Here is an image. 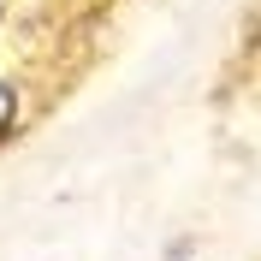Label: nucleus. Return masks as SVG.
Listing matches in <instances>:
<instances>
[{
    "mask_svg": "<svg viewBox=\"0 0 261 261\" xmlns=\"http://www.w3.org/2000/svg\"><path fill=\"white\" fill-rule=\"evenodd\" d=\"M12 119H18V95L0 83V130H12Z\"/></svg>",
    "mask_w": 261,
    "mask_h": 261,
    "instance_id": "1",
    "label": "nucleus"
}]
</instances>
